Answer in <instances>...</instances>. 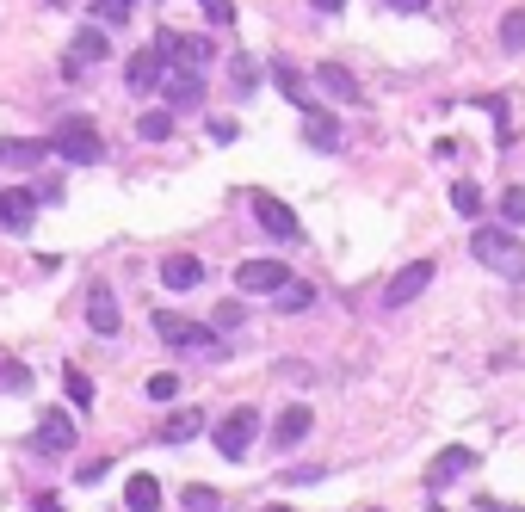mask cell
<instances>
[{"instance_id": "ffe728a7", "label": "cell", "mask_w": 525, "mask_h": 512, "mask_svg": "<svg viewBox=\"0 0 525 512\" xmlns=\"http://www.w3.org/2000/svg\"><path fill=\"white\" fill-rule=\"evenodd\" d=\"M31 210H38V204H31V192H0V223H7L13 235L31 229Z\"/></svg>"}, {"instance_id": "8d00e7d4", "label": "cell", "mask_w": 525, "mask_h": 512, "mask_svg": "<svg viewBox=\"0 0 525 512\" xmlns=\"http://www.w3.org/2000/svg\"><path fill=\"white\" fill-rule=\"evenodd\" d=\"M217 327H241V303H217Z\"/></svg>"}, {"instance_id": "74e56055", "label": "cell", "mask_w": 525, "mask_h": 512, "mask_svg": "<svg viewBox=\"0 0 525 512\" xmlns=\"http://www.w3.org/2000/svg\"><path fill=\"white\" fill-rule=\"evenodd\" d=\"M383 7H396V13H427V0H383Z\"/></svg>"}, {"instance_id": "30bf717a", "label": "cell", "mask_w": 525, "mask_h": 512, "mask_svg": "<svg viewBox=\"0 0 525 512\" xmlns=\"http://www.w3.org/2000/svg\"><path fill=\"white\" fill-rule=\"evenodd\" d=\"M427 284H433V260H414V266H402V272L390 278V290H383V303H390V309H402V303H414Z\"/></svg>"}, {"instance_id": "7a4b0ae2", "label": "cell", "mask_w": 525, "mask_h": 512, "mask_svg": "<svg viewBox=\"0 0 525 512\" xmlns=\"http://www.w3.org/2000/svg\"><path fill=\"white\" fill-rule=\"evenodd\" d=\"M50 155L75 161V167H93V161H105V136H99L87 118H62V124L50 130Z\"/></svg>"}, {"instance_id": "d6986e66", "label": "cell", "mask_w": 525, "mask_h": 512, "mask_svg": "<svg viewBox=\"0 0 525 512\" xmlns=\"http://www.w3.org/2000/svg\"><path fill=\"white\" fill-rule=\"evenodd\" d=\"M198 432H204V414L198 408H180V414L161 420V445H186V438H198Z\"/></svg>"}, {"instance_id": "6da1fadb", "label": "cell", "mask_w": 525, "mask_h": 512, "mask_svg": "<svg viewBox=\"0 0 525 512\" xmlns=\"http://www.w3.org/2000/svg\"><path fill=\"white\" fill-rule=\"evenodd\" d=\"M470 253H476L488 272H501V278H525V241H519L513 229H501V223H482V229L470 235Z\"/></svg>"}, {"instance_id": "9a60e30c", "label": "cell", "mask_w": 525, "mask_h": 512, "mask_svg": "<svg viewBox=\"0 0 525 512\" xmlns=\"http://www.w3.org/2000/svg\"><path fill=\"white\" fill-rule=\"evenodd\" d=\"M50 155V142H25V136H0V167H38Z\"/></svg>"}, {"instance_id": "e0dca14e", "label": "cell", "mask_w": 525, "mask_h": 512, "mask_svg": "<svg viewBox=\"0 0 525 512\" xmlns=\"http://www.w3.org/2000/svg\"><path fill=\"white\" fill-rule=\"evenodd\" d=\"M161 62H167L161 50H136V56H130V68H124V81H130V93H149V87L161 81Z\"/></svg>"}, {"instance_id": "4fadbf2b", "label": "cell", "mask_w": 525, "mask_h": 512, "mask_svg": "<svg viewBox=\"0 0 525 512\" xmlns=\"http://www.w3.org/2000/svg\"><path fill=\"white\" fill-rule=\"evenodd\" d=\"M309 426H315V414L303 408V401H291V408L278 414V426H272V445H278V451H291V445H303V438H309Z\"/></svg>"}, {"instance_id": "8992f818", "label": "cell", "mask_w": 525, "mask_h": 512, "mask_svg": "<svg viewBox=\"0 0 525 512\" xmlns=\"http://www.w3.org/2000/svg\"><path fill=\"white\" fill-rule=\"evenodd\" d=\"M155 50H161L173 68H204L210 56H217V50H210V38H192V31H155Z\"/></svg>"}, {"instance_id": "603a6c76", "label": "cell", "mask_w": 525, "mask_h": 512, "mask_svg": "<svg viewBox=\"0 0 525 512\" xmlns=\"http://www.w3.org/2000/svg\"><path fill=\"white\" fill-rule=\"evenodd\" d=\"M272 81H278V87H285V99L297 105V112H309V105H315V99H309V87H303V75H297V68H291V62H278V68H272Z\"/></svg>"}, {"instance_id": "3957f363", "label": "cell", "mask_w": 525, "mask_h": 512, "mask_svg": "<svg viewBox=\"0 0 525 512\" xmlns=\"http://www.w3.org/2000/svg\"><path fill=\"white\" fill-rule=\"evenodd\" d=\"M155 334H161L167 346H186V352H210V358L223 352V340L210 334V327H198V321H186V315H173V309H155Z\"/></svg>"}, {"instance_id": "52a82bcc", "label": "cell", "mask_w": 525, "mask_h": 512, "mask_svg": "<svg viewBox=\"0 0 525 512\" xmlns=\"http://www.w3.org/2000/svg\"><path fill=\"white\" fill-rule=\"evenodd\" d=\"M31 451H38V457H68V451H75V420H68L62 408H50L38 420V432H31Z\"/></svg>"}, {"instance_id": "d590c367", "label": "cell", "mask_w": 525, "mask_h": 512, "mask_svg": "<svg viewBox=\"0 0 525 512\" xmlns=\"http://www.w3.org/2000/svg\"><path fill=\"white\" fill-rule=\"evenodd\" d=\"M476 105H482V112L501 124V142H507V99H495V93H488V99H476Z\"/></svg>"}, {"instance_id": "836d02e7", "label": "cell", "mask_w": 525, "mask_h": 512, "mask_svg": "<svg viewBox=\"0 0 525 512\" xmlns=\"http://www.w3.org/2000/svg\"><path fill=\"white\" fill-rule=\"evenodd\" d=\"M173 395H180V377H173V371L149 377V401H173Z\"/></svg>"}, {"instance_id": "83f0119b", "label": "cell", "mask_w": 525, "mask_h": 512, "mask_svg": "<svg viewBox=\"0 0 525 512\" xmlns=\"http://www.w3.org/2000/svg\"><path fill=\"white\" fill-rule=\"evenodd\" d=\"M309 303H315V290H309V284H297V278H291L285 290H278V309H285V315H303Z\"/></svg>"}, {"instance_id": "ac0fdd59", "label": "cell", "mask_w": 525, "mask_h": 512, "mask_svg": "<svg viewBox=\"0 0 525 512\" xmlns=\"http://www.w3.org/2000/svg\"><path fill=\"white\" fill-rule=\"evenodd\" d=\"M198 278H204V266L192 260V253H167V260H161V284L167 290H192Z\"/></svg>"}, {"instance_id": "7bdbcfd3", "label": "cell", "mask_w": 525, "mask_h": 512, "mask_svg": "<svg viewBox=\"0 0 525 512\" xmlns=\"http://www.w3.org/2000/svg\"><path fill=\"white\" fill-rule=\"evenodd\" d=\"M272 512H291V506H272Z\"/></svg>"}, {"instance_id": "5bb4252c", "label": "cell", "mask_w": 525, "mask_h": 512, "mask_svg": "<svg viewBox=\"0 0 525 512\" xmlns=\"http://www.w3.org/2000/svg\"><path fill=\"white\" fill-rule=\"evenodd\" d=\"M118 297H112V290H105V284H93L87 290V327H93V334H118Z\"/></svg>"}, {"instance_id": "f1b7e54d", "label": "cell", "mask_w": 525, "mask_h": 512, "mask_svg": "<svg viewBox=\"0 0 525 512\" xmlns=\"http://www.w3.org/2000/svg\"><path fill=\"white\" fill-rule=\"evenodd\" d=\"M0 389H7V395H25V389H31V364L7 358V364H0Z\"/></svg>"}, {"instance_id": "44dd1931", "label": "cell", "mask_w": 525, "mask_h": 512, "mask_svg": "<svg viewBox=\"0 0 525 512\" xmlns=\"http://www.w3.org/2000/svg\"><path fill=\"white\" fill-rule=\"evenodd\" d=\"M124 500H130V512H161V482L155 475H130Z\"/></svg>"}, {"instance_id": "ee69618b", "label": "cell", "mask_w": 525, "mask_h": 512, "mask_svg": "<svg viewBox=\"0 0 525 512\" xmlns=\"http://www.w3.org/2000/svg\"><path fill=\"white\" fill-rule=\"evenodd\" d=\"M365 512H383V506H365Z\"/></svg>"}, {"instance_id": "60d3db41", "label": "cell", "mask_w": 525, "mask_h": 512, "mask_svg": "<svg viewBox=\"0 0 525 512\" xmlns=\"http://www.w3.org/2000/svg\"><path fill=\"white\" fill-rule=\"evenodd\" d=\"M309 7H322V13H340V7H346V0H309Z\"/></svg>"}, {"instance_id": "d4e9b609", "label": "cell", "mask_w": 525, "mask_h": 512, "mask_svg": "<svg viewBox=\"0 0 525 512\" xmlns=\"http://www.w3.org/2000/svg\"><path fill=\"white\" fill-rule=\"evenodd\" d=\"M136 7H143V0H93V19L99 25H130Z\"/></svg>"}, {"instance_id": "4316f807", "label": "cell", "mask_w": 525, "mask_h": 512, "mask_svg": "<svg viewBox=\"0 0 525 512\" xmlns=\"http://www.w3.org/2000/svg\"><path fill=\"white\" fill-rule=\"evenodd\" d=\"M136 136H143V142H167L173 136V112H143V118H136Z\"/></svg>"}, {"instance_id": "f35d334b", "label": "cell", "mask_w": 525, "mask_h": 512, "mask_svg": "<svg viewBox=\"0 0 525 512\" xmlns=\"http://www.w3.org/2000/svg\"><path fill=\"white\" fill-rule=\"evenodd\" d=\"M476 512H525V506H507V500H476Z\"/></svg>"}, {"instance_id": "277c9868", "label": "cell", "mask_w": 525, "mask_h": 512, "mask_svg": "<svg viewBox=\"0 0 525 512\" xmlns=\"http://www.w3.org/2000/svg\"><path fill=\"white\" fill-rule=\"evenodd\" d=\"M254 432H260V414H254V408L223 414V420H217V451H223L229 463H241V457H248V445H254Z\"/></svg>"}, {"instance_id": "5b68a950", "label": "cell", "mask_w": 525, "mask_h": 512, "mask_svg": "<svg viewBox=\"0 0 525 512\" xmlns=\"http://www.w3.org/2000/svg\"><path fill=\"white\" fill-rule=\"evenodd\" d=\"M235 284L248 290V297H278V290L291 284V272H285V260H241Z\"/></svg>"}, {"instance_id": "b9f144b4", "label": "cell", "mask_w": 525, "mask_h": 512, "mask_svg": "<svg viewBox=\"0 0 525 512\" xmlns=\"http://www.w3.org/2000/svg\"><path fill=\"white\" fill-rule=\"evenodd\" d=\"M427 512H445V506H439V500H433V506H427Z\"/></svg>"}, {"instance_id": "484cf974", "label": "cell", "mask_w": 525, "mask_h": 512, "mask_svg": "<svg viewBox=\"0 0 525 512\" xmlns=\"http://www.w3.org/2000/svg\"><path fill=\"white\" fill-rule=\"evenodd\" d=\"M62 383H68V401H81V414H87V408H93V377L81 371V364H68Z\"/></svg>"}, {"instance_id": "9c48e42d", "label": "cell", "mask_w": 525, "mask_h": 512, "mask_svg": "<svg viewBox=\"0 0 525 512\" xmlns=\"http://www.w3.org/2000/svg\"><path fill=\"white\" fill-rule=\"evenodd\" d=\"M167 93V112H192V105L204 99V68H173V75L161 81Z\"/></svg>"}, {"instance_id": "ba28073f", "label": "cell", "mask_w": 525, "mask_h": 512, "mask_svg": "<svg viewBox=\"0 0 525 512\" xmlns=\"http://www.w3.org/2000/svg\"><path fill=\"white\" fill-rule=\"evenodd\" d=\"M254 216H260V229L278 235V241H297V235H303L297 210H291V204H278V198H266V192H254Z\"/></svg>"}, {"instance_id": "d6a6232c", "label": "cell", "mask_w": 525, "mask_h": 512, "mask_svg": "<svg viewBox=\"0 0 525 512\" xmlns=\"http://www.w3.org/2000/svg\"><path fill=\"white\" fill-rule=\"evenodd\" d=\"M210 25H235V0H198Z\"/></svg>"}, {"instance_id": "1f68e13d", "label": "cell", "mask_w": 525, "mask_h": 512, "mask_svg": "<svg viewBox=\"0 0 525 512\" xmlns=\"http://www.w3.org/2000/svg\"><path fill=\"white\" fill-rule=\"evenodd\" d=\"M451 210H458V216H476V210H482V192L470 186V179H458V186H451Z\"/></svg>"}, {"instance_id": "e575fe53", "label": "cell", "mask_w": 525, "mask_h": 512, "mask_svg": "<svg viewBox=\"0 0 525 512\" xmlns=\"http://www.w3.org/2000/svg\"><path fill=\"white\" fill-rule=\"evenodd\" d=\"M254 81H260V68L248 56H235V93H254Z\"/></svg>"}, {"instance_id": "4dcf8cb0", "label": "cell", "mask_w": 525, "mask_h": 512, "mask_svg": "<svg viewBox=\"0 0 525 512\" xmlns=\"http://www.w3.org/2000/svg\"><path fill=\"white\" fill-rule=\"evenodd\" d=\"M501 223L525 229V186H507V192H501Z\"/></svg>"}, {"instance_id": "7c38bea8", "label": "cell", "mask_w": 525, "mask_h": 512, "mask_svg": "<svg viewBox=\"0 0 525 512\" xmlns=\"http://www.w3.org/2000/svg\"><path fill=\"white\" fill-rule=\"evenodd\" d=\"M470 469H476V451L470 445H451V451H439L427 463V488H445V482H458V475H470Z\"/></svg>"}, {"instance_id": "7402d4cb", "label": "cell", "mask_w": 525, "mask_h": 512, "mask_svg": "<svg viewBox=\"0 0 525 512\" xmlns=\"http://www.w3.org/2000/svg\"><path fill=\"white\" fill-rule=\"evenodd\" d=\"M99 56H112V50H105V31H99V25H81V31H75V50H68V62L87 68V62H99Z\"/></svg>"}, {"instance_id": "cb8c5ba5", "label": "cell", "mask_w": 525, "mask_h": 512, "mask_svg": "<svg viewBox=\"0 0 525 512\" xmlns=\"http://www.w3.org/2000/svg\"><path fill=\"white\" fill-rule=\"evenodd\" d=\"M525 50V7H507L501 13V56H519Z\"/></svg>"}, {"instance_id": "8fae6325", "label": "cell", "mask_w": 525, "mask_h": 512, "mask_svg": "<svg viewBox=\"0 0 525 512\" xmlns=\"http://www.w3.org/2000/svg\"><path fill=\"white\" fill-rule=\"evenodd\" d=\"M303 142H309L315 155H334L340 149V118L322 112V105H309V112H303Z\"/></svg>"}, {"instance_id": "ab89813d", "label": "cell", "mask_w": 525, "mask_h": 512, "mask_svg": "<svg viewBox=\"0 0 525 512\" xmlns=\"http://www.w3.org/2000/svg\"><path fill=\"white\" fill-rule=\"evenodd\" d=\"M31 506H38V512H62V506H56V494H38Z\"/></svg>"}, {"instance_id": "f546056e", "label": "cell", "mask_w": 525, "mask_h": 512, "mask_svg": "<svg viewBox=\"0 0 525 512\" xmlns=\"http://www.w3.org/2000/svg\"><path fill=\"white\" fill-rule=\"evenodd\" d=\"M180 500H186V512H217V506H223V494H217V488H204V482H192Z\"/></svg>"}, {"instance_id": "2e32d148", "label": "cell", "mask_w": 525, "mask_h": 512, "mask_svg": "<svg viewBox=\"0 0 525 512\" xmlns=\"http://www.w3.org/2000/svg\"><path fill=\"white\" fill-rule=\"evenodd\" d=\"M315 81H322V93H334L340 105H359V81H353V68L322 62V68H315Z\"/></svg>"}]
</instances>
